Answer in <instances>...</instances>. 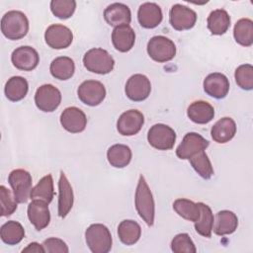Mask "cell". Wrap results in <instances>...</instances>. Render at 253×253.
I'll return each mask as SVG.
<instances>
[{
    "instance_id": "5bb4252c",
    "label": "cell",
    "mask_w": 253,
    "mask_h": 253,
    "mask_svg": "<svg viewBox=\"0 0 253 253\" xmlns=\"http://www.w3.org/2000/svg\"><path fill=\"white\" fill-rule=\"evenodd\" d=\"M144 124L142 113L137 110H128L124 112L117 122V129L120 134L131 136L136 134Z\"/></svg>"
},
{
    "instance_id": "ab89813d",
    "label": "cell",
    "mask_w": 253,
    "mask_h": 253,
    "mask_svg": "<svg viewBox=\"0 0 253 253\" xmlns=\"http://www.w3.org/2000/svg\"><path fill=\"white\" fill-rule=\"evenodd\" d=\"M0 201L2 216L11 215L17 210V201L12 197L10 190L3 185L0 186Z\"/></svg>"
},
{
    "instance_id": "277c9868",
    "label": "cell",
    "mask_w": 253,
    "mask_h": 253,
    "mask_svg": "<svg viewBox=\"0 0 253 253\" xmlns=\"http://www.w3.org/2000/svg\"><path fill=\"white\" fill-rule=\"evenodd\" d=\"M84 67L93 73L108 74L115 66V60L105 49L95 47L89 49L83 56Z\"/></svg>"
},
{
    "instance_id": "83f0119b",
    "label": "cell",
    "mask_w": 253,
    "mask_h": 253,
    "mask_svg": "<svg viewBox=\"0 0 253 253\" xmlns=\"http://www.w3.org/2000/svg\"><path fill=\"white\" fill-rule=\"evenodd\" d=\"M49 71L55 79L67 80L73 76L75 71V64L70 57L59 56L51 61Z\"/></svg>"
},
{
    "instance_id": "44dd1931",
    "label": "cell",
    "mask_w": 253,
    "mask_h": 253,
    "mask_svg": "<svg viewBox=\"0 0 253 253\" xmlns=\"http://www.w3.org/2000/svg\"><path fill=\"white\" fill-rule=\"evenodd\" d=\"M58 215L65 217L73 207L74 196L72 187L66 178L63 171H60V177L58 181Z\"/></svg>"
},
{
    "instance_id": "d4e9b609",
    "label": "cell",
    "mask_w": 253,
    "mask_h": 253,
    "mask_svg": "<svg viewBox=\"0 0 253 253\" xmlns=\"http://www.w3.org/2000/svg\"><path fill=\"white\" fill-rule=\"evenodd\" d=\"M238 226V218L233 211L223 210L216 213L213 232L216 235L223 236L233 233Z\"/></svg>"
},
{
    "instance_id": "cb8c5ba5",
    "label": "cell",
    "mask_w": 253,
    "mask_h": 253,
    "mask_svg": "<svg viewBox=\"0 0 253 253\" xmlns=\"http://www.w3.org/2000/svg\"><path fill=\"white\" fill-rule=\"evenodd\" d=\"M187 115L192 122L205 125L213 119L214 109L206 101H195L188 107Z\"/></svg>"
},
{
    "instance_id": "d590c367",
    "label": "cell",
    "mask_w": 253,
    "mask_h": 253,
    "mask_svg": "<svg viewBox=\"0 0 253 253\" xmlns=\"http://www.w3.org/2000/svg\"><path fill=\"white\" fill-rule=\"evenodd\" d=\"M190 163L194 170L204 179H211L213 175V168L212 165L205 151H201L191 157Z\"/></svg>"
},
{
    "instance_id": "30bf717a",
    "label": "cell",
    "mask_w": 253,
    "mask_h": 253,
    "mask_svg": "<svg viewBox=\"0 0 253 253\" xmlns=\"http://www.w3.org/2000/svg\"><path fill=\"white\" fill-rule=\"evenodd\" d=\"M169 22L177 31L192 29L197 22V14L194 10L182 4H175L169 12Z\"/></svg>"
},
{
    "instance_id": "2e32d148",
    "label": "cell",
    "mask_w": 253,
    "mask_h": 253,
    "mask_svg": "<svg viewBox=\"0 0 253 253\" xmlns=\"http://www.w3.org/2000/svg\"><path fill=\"white\" fill-rule=\"evenodd\" d=\"M60 124L71 133H78L85 129L87 118L85 113L77 107H68L60 115Z\"/></svg>"
},
{
    "instance_id": "f1b7e54d",
    "label": "cell",
    "mask_w": 253,
    "mask_h": 253,
    "mask_svg": "<svg viewBox=\"0 0 253 253\" xmlns=\"http://www.w3.org/2000/svg\"><path fill=\"white\" fill-rule=\"evenodd\" d=\"M118 235L124 244L133 245L140 238L141 227L134 220L125 219L118 226Z\"/></svg>"
},
{
    "instance_id": "4316f807",
    "label": "cell",
    "mask_w": 253,
    "mask_h": 253,
    "mask_svg": "<svg viewBox=\"0 0 253 253\" xmlns=\"http://www.w3.org/2000/svg\"><path fill=\"white\" fill-rule=\"evenodd\" d=\"M28 81L22 76H13L5 84V95L8 100L18 102L24 99L28 93Z\"/></svg>"
},
{
    "instance_id": "9c48e42d",
    "label": "cell",
    "mask_w": 253,
    "mask_h": 253,
    "mask_svg": "<svg viewBox=\"0 0 253 253\" xmlns=\"http://www.w3.org/2000/svg\"><path fill=\"white\" fill-rule=\"evenodd\" d=\"M77 95L83 104L95 107L104 101L106 97V89L100 81L86 80L79 85Z\"/></svg>"
},
{
    "instance_id": "60d3db41",
    "label": "cell",
    "mask_w": 253,
    "mask_h": 253,
    "mask_svg": "<svg viewBox=\"0 0 253 253\" xmlns=\"http://www.w3.org/2000/svg\"><path fill=\"white\" fill-rule=\"evenodd\" d=\"M42 247L44 249V252L47 253H67L69 251L66 243L56 237H50L45 239L42 242Z\"/></svg>"
},
{
    "instance_id": "d6986e66",
    "label": "cell",
    "mask_w": 253,
    "mask_h": 253,
    "mask_svg": "<svg viewBox=\"0 0 253 253\" xmlns=\"http://www.w3.org/2000/svg\"><path fill=\"white\" fill-rule=\"evenodd\" d=\"M204 90L211 97L222 99L229 91V81L222 73H211L204 80Z\"/></svg>"
},
{
    "instance_id": "8fae6325",
    "label": "cell",
    "mask_w": 253,
    "mask_h": 253,
    "mask_svg": "<svg viewBox=\"0 0 253 253\" xmlns=\"http://www.w3.org/2000/svg\"><path fill=\"white\" fill-rule=\"evenodd\" d=\"M44 41L51 48L63 49L71 44L73 41V34L66 26L53 24L45 30Z\"/></svg>"
},
{
    "instance_id": "7402d4cb",
    "label": "cell",
    "mask_w": 253,
    "mask_h": 253,
    "mask_svg": "<svg viewBox=\"0 0 253 253\" xmlns=\"http://www.w3.org/2000/svg\"><path fill=\"white\" fill-rule=\"evenodd\" d=\"M135 42V33L129 25L116 27L112 33L114 47L121 52H127L132 48Z\"/></svg>"
},
{
    "instance_id": "ac0fdd59",
    "label": "cell",
    "mask_w": 253,
    "mask_h": 253,
    "mask_svg": "<svg viewBox=\"0 0 253 253\" xmlns=\"http://www.w3.org/2000/svg\"><path fill=\"white\" fill-rule=\"evenodd\" d=\"M137 19L141 27L145 29H154L162 22V10L156 3L145 2L138 8Z\"/></svg>"
},
{
    "instance_id": "8992f818",
    "label": "cell",
    "mask_w": 253,
    "mask_h": 253,
    "mask_svg": "<svg viewBox=\"0 0 253 253\" xmlns=\"http://www.w3.org/2000/svg\"><path fill=\"white\" fill-rule=\"evenodd\" d=\"M147 53L154 61L167 62L174 58L176 45L164 36H155L147 42Z\"/></svg>"
},
{
    "instance_id": "8d00e7d4",
    "label": "cell",
    "mask_w": 253,
    "mask_h": 253,
    "mask_svg": "<svg viewBox=\"0 0 253 253\" xmlns=\"http://www.w3.org/2000/svg\"><path fill=\"white\" fill-rule=\"evenodd\" d=\"M76 8V2L74 0H52L50 2V10L52 14L61 19L65 20L70 18Z\"/></svg>"
},
{
    "instance_id": "7c38bea8",
    "label": "cell",
    "mask_w": 253,
    "mask_h": 253,
    "mask_svg": "<svg viewBox=\"0 0 253 253\" xmlns=\"http://www.w3.org/2000/svg\"><path fill=\"white\" fill-rule=\"evenodd\" d=\"M209 144V141L201 134L197 132H188L177 147L176 155L183 160L190 159L197 153L204 151Z\"/></svg>"
},
{
    "instance_id": "9a60e30c",
    "label": "cell",
    "mask_w": 253,
    "mask_h": 253,
    "mask_svg": "<svg viewBox=\"0 0 253 253\" xmlns=\"http://www.w3.org/2000/svg\"><path fill=\"white\" fill-rule=\"evenodd\" d=\"M11 60L17 69L23 71H32L38 66L40 56L38 51L32 46L23 45L17 47L12 52Z\"/></svg>"
},
{
    "instance_id": "d6a6232c",
    "label": "cell",
    "mask_w": 253,
    "mask_h": 253,
    "mask_svg": "<svg viewBox=\"0 0 253 253\" xmlns=\"http://www.w3.org/2000/svg\"><path fill=\"white\" fill-rule=\"evenodd\" d=\"M198 206L200 208V217L197 221H195V229L200 235L209 238L211 237L212 231L214 221L213 214L208 205L204 203H198Z\"/></svg>"
},
{
    "instance_id": "f35d334b",
    "label": "cell",
    "mask_w": 253,
    "mask_h": 253,
    "mask_svg": "<svg viewBox=\"0 0 253 253\" xmlns=\"http://www.w3.org/2000/svg\"><path fill=\"white\" fill-rule=\"evenodd\" d=\"M171 250L175 253H196L197 249L187 233L177 234L171 241Z\"/></svg>"
},
{
    "instance_id": "484cf974",
    "label": "cell",
    "mask_w": 253,
    "mask_h": 253,
    "mask_svg": "<svg viewBox=\"0 0 253 253\" xmlns=\"http://www.w3.org/2000/svg\"><path fill=\"white\" fill-rule=\"evenodd\" d=\"M230 27V16L223 9H216L208 17V29L212 35H223Z\"/></svg>"
},
{
    "instance_id": "b9f144b4",
    "label": "cell",
    "mask_w": 253,
    "mask_h": 253,
    "mask_svg": "<svg viewBox=\"0 0 253 253\" xmlns=\"http://www.w3.org/2000/svg\"><path fill=\"white\" fill-rule=\"evenodd\" d=\"M22 252H36V253H43L44 249L42 247V244H39L37 242H32L30 243L26 248L22 250Z\"/></svg>"
},
{
    "instance_id": "74e56055",
    "label": "cell",
    "mask_w": 253,
    "mask_h": 253,
    "mask_svg": "<svg viewBox=\"0 0 253 253\" xmlns=\"http://www.w3.org/2000/svg\"><path fill=\"white\" fill-rule=\"evenodd\" d=\"M236 84L243 90H252L253 88V66L251 64H242L238 66L234 73Z\"/></svg>"
},
{
    "instance_id": "e575fe53",
    "label": "cell",
    "mask_w": 253,
    "mask_h": 253,
    "mask_svg": "<svg viewBox=\"0 0 253 253\" xmlns=\"http://www.w3.org/2000/svg\"><path fill=\"white\" fill-rule=\"evenodd\" d=\"M174 211L183 218L190 221H197L200 217V208L198 203L188 199H177L173 203Z\"/></svg>"
},
{
    "instance_id": "1f68e13d",
    "label": "cell",
    "mask_w": 253,
    "mask_h": 253,
    "mask_svg": "<svg viewBox=\"0 0 253 253\" xmlns=\"http://www.w3.org/2000/svg\"><path fill=\"white\" fill-rule=\"evenodd\" d=\"M233 37L237 43L242 46H250L253 43V22L251 19L238 20L233 29Z\"/></svg>"
},
{
    "instance_id": "ffe728a7",
    "label": "cell",
    "mask_w": 253,
    "mask_h": 253,
    "mask_svg": "<svg viewBox=\"0 0 253 253\" xmlns=\"http://www.w3.org/2000/svg\"><path fill=\"white\" fill-rule=\"evenodd\" d=\"M105 21L112 27H120L129 25L131 21V13L129 8L123 3H113L104 11Z\"/></svg>"
},
{
    "instance_id": "52a82bcc",
    "label": "cell",
    "mask_w": 253,
    "mask_h": 253,
    "mask_svg": "<svg viewBox=\"0 0 253 253\" xmlns=\"http://www.w3.org/2000/svg\"><path fill=\"white\" fill-rule=\"evenodd\" d=\"M147 140L152 147L158 150H169L175 144L176 132L167 125L156 124L149 128Z\"/></svg>"
},
{
    "instance_id": "6da1fadb",
    "label": "cell",
    "mask_w": 253,
    "mask_h": 253,
    "mask_svg": "<svg viewBox=\"0 0 253 253\" xmlns=\"http://www.w3.org/2000/svg\"><path fill=\"white\" fill-rule=\"evenodd\" d=\"M134 204L139 216L145 221L148 226H152L154 223L155 205L150 188L148 187L145 178L142 175L139 176V180L135 190Z\"/></svg>"
},
{
    "instance_id": "e0dca14e",
    "label": "cell",
    "mask_w": 253,
    "mask_h": 253,
    "mask_svg": "<svg viewBox=\"0 0 253 253\" xmlns=\"http://www.w3.org/2000/svg\"><path fill=\"white\" fill-rule=\"evenodd\" d=\"M48 204L41 200H33L28 206V217L37 230L45 228L50 221Z\"/></svg>"
},
{
    "instance_id": "4fadbf2b",
    "label": "cell",
    "mask_w": 253,
    "mask_h": 253,
    "mask_svg": "<svg viewBox=\"0 0 253 253\" xmlns=\"http://www.w3.org/2000/svg\"><path fill=\"white\" fill-rule=\"evenodd\" d=\"M125 92L126 97L134 102H140L148 98L151 92L149 79L143 74L131 75L126 84Z\"/></svg>"
},
{
    "instance_id": "7a4b0ae2",
    "label": "cell",
    "mask_w": 253,
    "mask_h": 253,
    "mask_svg": "<svg viewBox=\"0 0 253 253\" xmlns=\"http://www.w3.org/2000/svg\"><path fill=\"white\" fill-rule=\"evenodd\" d=\"M1 32L11 41L23 39L29 32L27 16L23 12L16 10L5 13L1 19Z\"/></svg>"
},
{
    "instance_id": "4dcf8cb0",
    "label": "cell",
    "mask_w": 253,
    "mask_h": 253,
    "mask_svg": "<svg viewBox=\"0 0 253 253\" xmlns=\"http://www.w3.org/2000/svg\"><path fill=\"white\" fill-rule=\"evenodd\" d=\"M0 237L4 243L8 245H16L25 237V229L20 222L9 220L1 226Z\"/></svg>"
},
{
    "instance_id": "836d02e7",
    "label": "cell",
    "mask_w": 253,
    "mask_h": 253,
    "mask_svg": "<svg viewBox=\"0 0 253 253\" xmlns=\"http://www.w3.org/2000/svg\"><path fill=\"white\" fill-rule=\"evenodd\" d=\"M54 196L53 191V180L50 174L42 177L39 183L32 189L30 199L41 200L49 204Z\"/></svg>"
},
{
    "instance_id": "3957f363",
    "label": "cell",
    "mask_w": 253,
    "mask_h": 253,
    "mask_svg": "<svg viewBox=\"0 0 253 253\" xmlns=\"http://www.w3.org/2000/svg\"><path fill=\"white\" fill-rule=\"evenodd\" d=\"M85 240L93 253H108L112 248V235L109 228L101 223L91 224L85 231Z\"/></svg>"
},
{
    "instance_id": "603a6c76",
    "label": "cell",
    "mask_w": 253,
    "mask_h": 253,
    "mask_svg": "<svg viewBox=\"0 0 253 253\" xmlns=\"http://www.w3.org/2000/svg\"><path fill=\"white\" fill-rule=\"evenodd\" d=\"M236 133V124L228 117L221 118L211 127V134L217 143H226L231 140Z\"/></svg>"
},
{
    "instance_id": "ba28073f",
    "label": "cell",
    "mask_w": 253,
    "mask_h": 253,
    "mask_svg": "<svg viewBox=\"0 0 253 253\" xmlns=\"http://www.w3.org/2000/svg\"><path fill=\"white\" fill-rule=\"evenodd\" d=\"M61 102L60 91L51 84L40 86L35 94V103L38 109L45 113L55 111Z\"/></svg>"
},
{
    "instance_id": "5b68a950",
    "label": "cell",
    "mask_w": 253,
    "mask_h": 253,
    "mask_svg": "<svg viewBox=\"0 0 253 253\" xmlns=\"http://www.w3.org/2000/svg\"><path fill=\"white\" fill-rule=\"evenodd\" d=\"M8 182L13 190L14 198L19 204H25L32 192V176L24 169H15L10 172Z\"/></svg>"
},
{
    "instance_id": "f546056e",
    "label": "cell",
    "mask_w": 253,
    "mask_h": 253,
    "mask_svg": "<svg viewBox=\"0 0 253 253\" xmlns=\"http://www.w3.org/2000/svg\"><path fill=\"white\" fill-rule=\"evenodd\" d=\"M131 150L125 144H114L107 151L109 163L116 168H124L127 166L131 160Z\"/></svg>"
}]
</instances>
